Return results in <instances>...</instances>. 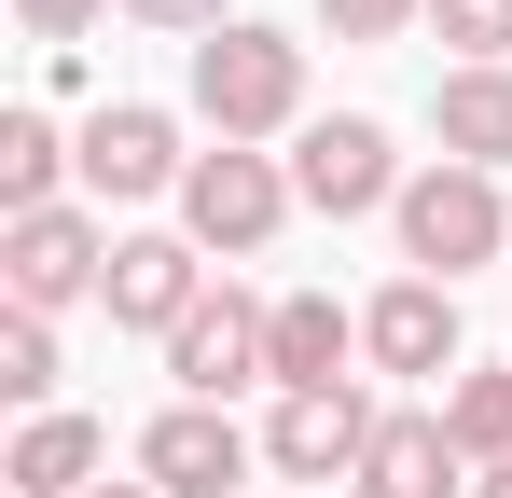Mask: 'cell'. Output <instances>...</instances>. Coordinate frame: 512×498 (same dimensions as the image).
<instances>
[{"instance_id":"obj_14","label":"cell","mask_w":512,"mask_h":498,"mask_svg":"<svg viewBox=\"0 0 512 498\" xmlns=\"http://www.w3.org/2000/svg\"><path fill=\"white\" fill-rule=\"evenodd\" d=\"M360 498H471V457L443 415H388L374 457H360Z\"/></svg>"},{"instance_id":"obj_11","label":"cell","mask_w":512,"mask_h":498,"mask_svg":"<svg viewBox=\"0 0 512 498\" xmlns=\"http://www.w3.org/2000/svg\"><path fill=\"white\" fill-rule=\"evenodd\" d=\"M167 374H180V402H236L263 374V305L250 291H208V305L167 332Z\"/></svg>"},{"instance_id":"obj_24","label":"cell","mask_w":512,"mask_h":498,"mask_svg":"<svg viewBox=\"0 0 512 498\" xmlns=\"http://www.w3.org/2000/svg\"><path fill=\"white\" fill-rule=\"evenodd\" d=\"M97 498H153V485H97Z\"/></svg>"},{"instance_id":"obj_7","label":"cell","mask_w":512,"mask_h":498,"mask_svg":"<svg viewBox=\"0 0 512 498\" xmlns=\"http://www.w3.org/2000/svg\"><path fill=\"white\" fill-rule=\"evenodd\" d=\"M250 457H263V443L222 402H167L153 429H139V485H153V498H250Z\"/></svg>"},{"instance_id":"obj_3","label":"cell","mask_w":512,"mask_h":498,"mask_svg":"<svg viewBox=\"0 0 512 498\" xmlns=\"http://www.w3.org/2000/svg\"><path fill=\"white\" fill-rule=\"evenodd\" d=\"M291 208H305V194H291L277 153H194V180H180V236L208 249V263H250Z\"/></svg>"},{"instance_id":"obj_19","label":"cell","mask_w":512,"mask_h":498,"mask_svg":"<svg viewBox=\"0 0 512 498\" xmlns=\"http://www.w3.org/2000/svg\"><path fill=\"white\" fill-rule=\"evenodd\" d=\"M429 28L457 42V70H512V0H429Z\"/></svg>"},{"instance_id":"obj_5","label":"cell","mask_w":512,"mask_h":498,"mask_svg":"<svg viewBox=\"0 0 512 498\" xmlns=\"http://www.w3.org/2000/svg\"><path fill=\"white\" fill-rule=\"evenodd\" d=\"M374 429H388V415L360 402V374H346V388H277V415H263V471H291V485H360Z\"/></svg>"},{"instance_id":"obj_9","label":"cell","mask_w":512,"mask_h":498,"mask_svg":"<svg viewBox=\"0 0 512 498\" xmlns=\"http://www.w3.org/2000/svg\"><path fill=\"white\" fill-rule=\"evenodd\" d=\"M125 332H180L208 305V249L194 236H111V291H97Z\"/></svg>"},{"instance_id":"obj_16","label":"cell","mask_w":512,"mask_h":498,"mask_svg":"<svg viewBox=\"0 0 512 498\" xmlns=\"http://www.w3.org/2000/svg\"><path fill=\"white\" fill-rule=\"evenodd\" d=\"M70 166H84V139H56V111H0V208H14V222L70 208V194H56Z\"/></svg>"},{"instance_id":"obj_20","label":"cell","mask_w":512,"mask_h":498,"mask_svg":"<svg viewBox=\"0 0 512 498\" xmlns=\"http://www.w3.org/2000/svg\"><path fill=\"white\" fill-rule=\"evenodd\" d=\"M319 28L333 42H402V28H429V0H319Z\"/></svg>"},{"instance_id":"obj_13","label":"cell","mask_w":512,"mask_h":498,"mask_svg":"<svg viewBox=\"0 0 512 498\" xmlns=\"http://www.w3.org/2000/svg\"><path fill=\"white\" fill-rule=\"evenodd\" d=\"M97 471H111V429H97V415H28V429H14V457H0V485L14 498H97Z\"/></svg>"},{"instance_id":"obj_4","label":"cell","mask_w":512,"mask_h":498,"mask_svg":"<svg viewBox=\"0 0 512 498\" xmlns=\"http://www.w3.org/2000/svg\"><path fill=\"white\" fill-rule=\"evenodd\" d=\"M291 194H305L319 222H374V208H402V153H388V125H374V111H319V125L291 139Z\"/></svg>"},{"instance_id":"obj_22","label":"cell","mask_w":512,"mask_h":498,"mask_svg":"<svg viewBox=\"0 0 512 498\" xmlns=\"http://www.w3.org/2000/svg\"><path fill=\"white\" fill-rule=\"evenodd\" d=\"M125 14H139V28H167V42H208V28H236L222 0H125Z\"/></svg>"},{"instance_id":"obj_15","label":"cell","mask_w":512,"mask_h":498,"mask_svg":"<svg viewBox=\"0 0 512 498\" xmlns=\"http://www.w3.org/2000/svg\"><path fill=\"white\" fill-rule=\"evenodd\" d=\"M429 139H443V166H485L499 180L512 166V70H443L429 83Z\"/></svg>"},{"instance_id":"obj_21","label":"cell","mask_w":512,"mask_h":498,"mask_svg":"<svg viewBox=\"0 0 512 498\" xmlns=\"http://www.w3.org/2000/svg\"><path fill=\"white\" fill-rule=\"evenodd\" d=\"M14 28H28V42H56V56H70V42H84V28H97V0H14Z\"/></svg>"},{"instance_id":"obj_2","label":"cell","mask_w":512,"mask_h":498,"mask_svg":"<svg viewBox=\"0 0 512 498\" xmlns=\"http://www.w3.org/2000/svg\"><path fill=\"white\" fill-rule=\"evenodd\" d=\"M388 222H402V263L443 277V291H457L471 263H499V249H512V208H499V180H485V166H416Z\"/></svg>"},{"instance_id":"obj_6","label":"cell","mask_w":512,"mask_h":498,"mask_svg":"<svg viewBox=\"0 0 512 498\" xmlns=\"http://www.w3.org/2000/svg\"><path fill=\"white\" fill-rule=\"evenodd\" d=\"M180 180H194V153H180V125L153 97H97L84 111V194L97 208H139V194H180Z\"/></svg>"},{"instance_id":"obj_18","label":"cell","mask_w":512,"mask_h":498,"mask_svg":"<svg viewBox=\"0 0 512 498\" xmlns=\"http://www.w3.org/2000/svg\"><path fill=\"white\" fill-rule=\"evenodd\" d=\"M0 402H14V415H56V319H28V305L0 319Z\"/></svg>"},{"instance_id":"obj_23","label":"cell","mask_w":512,"mask_h":498,"mask_svg":"<svg viewBox=\"0 0 512 498\" xmlns=\"http://www.w3.org/2000/svg\"><path fill=\"white\" fill-rule=\"evenodd\" d=\"M471 498H512V457H499V471H471Z\"/></svg>"},{"instance_id":"obj_17","label":"cell","mask_w":512,"mask_h":498,"mask_svg":"<svg viewBox=\"0 0 512 498\" xmlns=\"http://www.w3.org/2000/svg\"><path fill=\"white\" fill-rule=\"evenodd\" d=\"M443 429H457V457H471V471H499L512 457V360H485V374H457V388H443Z\"/></svg>"},{"instance_id":"obj_10","label":"cell","mask_w":512,"mask_h":498,"mask_svg":"<svg viewBox=\"0 0 512 498\" xmlns=\"http://www.w3.org/2000/svg\"><path fill=\"white\" fill-rule=\"evenodd\" d=\"M360 360L374 374H457V291L443 277H388L360 305Z\"/></svg>"},{"instance_id":"obj_12","label":"cell","mask_w":512,"mask_h":498,"mask_svg":"<svg viewBox=\"0 0 512 498\" xmlns=\"http://www.w3.org/2000/svg\"><path fill=\"white\" fill-rule=\"evenodd\" d=\"M346 360H360V319L333 291H277L263 305V374L277 388H346Z\"/></svg>"},{"instance_id":"obj_8","label":"cell","mask_w":512,"mask_h":498,"mask_svg":"<svg viewBox=\"0 0 512 498\" xmlns=\"http://www.w3.org/2000/svg\"><path fill=\"white\" fill-rule=\"evenodd\" d=\"M0 277H14V305H28V319H56V305L111 291V236H97V208H42V222H0Z\"/></svg>"},{"instance_id":"obj_1","label":"cell","mask_w":512,"mask_h":498,"mask_svg":"<svg viewBox=\"0 0 512 498\" xmlns=\"http://www.w3.org/2000/svg\"><path fill=\"white\" fill-rule=\"evenodd\" d=\"M194 111H208L222 153H250V139H305V125H319V111H305V42L263 28V14L208 28V42H194Z\"/></svg>"}]
</instances>
